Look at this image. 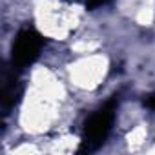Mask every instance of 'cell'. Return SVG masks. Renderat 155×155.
Returning <instances> with one entry per match:
<instances>
[{
  "mask_svg": "<svg viewBox=\"0 0 155 155\" xmlns=\"http://www.w3.org/2000/svg\"><path fill=\"white\" fill-rule=\"evenodd\" d=\"M117 106H119V99L113 97L102 108H99L95 113L90 115V119L84 122L81 151H93L106 140V137L111 131L113 120H115Z\"/></svg>",
  "mask_w": 155,
  "mask_h": 155,
  "instance_id": "cell-1",
  "label": "cell"
},
{
  "mask_svg": "<svg viewBox=\"0 0 155 155\" xmlns=\"http://www.w3.org/2000/svg\"><path fill=\"white\" fill-rule=\"evenodd\" d=\"M42 46H44V37L38 31H35L33 28L22 29L13 42V55H11L13 68L17 66V69H24L31 66L38 58Z\"/></svg>",
  "mask_w": 155,
  "mask_h": 155,
  "instance_id": "cell-2",
  "label": "cell"
},
{
  "mask_svg": "<svg viewBox=\"0 0 155 155\" xmlns=\"http://www.w3.org/2000/svg\"><path fill=\"white\" fill-rule=\"evenodd\" d=\"M144 102H146V106H148L150 110H153V111H155V95H150Z\"/></svg>",
  "mask_w": 155,
  "mask_h": 155,
  "instance_id": "cell-3",
  "label": "cell"
}]
</instances>
